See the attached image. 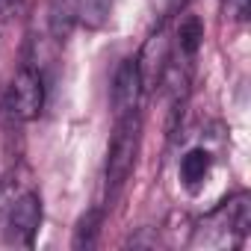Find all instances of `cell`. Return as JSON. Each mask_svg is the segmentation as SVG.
Returning a JSON list of instances; mask_svg holds the SVG:
<instances>
[{
  "instance_id": "cell-1",
  "label": "cell",
  "mask_w": 251,
  "mask_h": 251,
  "mask_svg": "<svg viewBox=\"0 0 251 251\" xmlns=\"http://www.w3.org/2000/svg\"><path fill=\"white\" fill-rule=\"evenodd\" d=\"M136 151H139V112H127L115 118V130L109 139V151H106V192L109 195H115L121 183L130 177Z\"/></svg>"
},
{
  "instance_id": "cell-2",
  "label": "cell",
  "mask_w": 251,
  "mask_h": 251,
  "mask_svg": "<svg viewBox=\"0 0 251 251\" xmlns=\"http://www.w3.org/2000/svg\"><path fill=\"white\" fill-rule=\"evenodd\" d=\"M39 225H42V198L39 192L24 189L18 198H12L6 210V242L33 248Z\"/></svg>"
},
{
  "instance_id": "cell-3",
  "label": "cell",
  "mask_w": 251,
  "mask_h": 251,
  "mask_svg": "<svg viewBox=\"0 0 251 251\" xmlns=\"http://www.w3.org/2000/svg\"><path fill=\"white\" fill-rule=\"evenodd\" d=\"M45 106V83L36 68H21L9 86V112L21 121H33Z\"/></svg>"
},
{
  "instance_id": "cell-4",
  "label": "cell",
  "mask_w": 251,
  "mask_h": 251,
  "mask_svg": "<svg viewBox=\"0 0 251 251\" xmlns=\"http://www.w3.org/2000/svg\"><path fill=\"white\" fill-rule=\"evenodd\" d=\"M139 98H142L139 65H136V56H127V59H121V65L115 68V77H112V109H115V118L127 115V112H136L139 109Z\"/></svg>"
},
{
  "instance_id": "cell-5",
  "label": "cell",
  "mask_w": 251,
  "mask_h": 251,
  "mask_svg": "<svg viewBox=\"0 0 251 251\" xmlns=\"http://www.w3.org/2000/svg\"><path fill=\"white\" fill-rule=\"evenodd\" d=\"M136 65H139V77H142V92H154L163 83L166 68H169V39L163 30H157L145 42L142 53L136 56Z\"/></svg>"
},
{
  "instance_id": "cell-6",
  "label": "cell",
  "mask_w": 251,
  "mask_h": 251,
  "mask_svg": "<svg viewBox=\"0 0 251 251\" xmlns=\"http://www.w3.org/2000/svg\"><path fill=\"white\" fill-rule=\"evenodd\" d=\"M80 21V0H50L48 6V30L56 42H65Z\"/></svg>"
},
{
  "instance_id": "cell-7",
  "label": "cell",
  "mask_w": 251,
  "mask_h": 251,
  "mask_svg": "<svg viewBox=\"0 0 251 251\" xmlns=\"http://www.w3.org/2000/svg\"><path fill=\"white\" fill-rule=\"evenodd\" d=\"M210 169H213V157H210V151H204V148H192V151H186V157L180 160V180H183V186L195 192V189L207 180Z\"/></svg>"
},
{
  "instance_id": "cell-8",
  "label": "cell",
  "mask_w": 251,
  "mask_h": 251,
  "mask_svg": "<svg viewBox=\"0 0 251 251\" xmlns=\"http://www.w3.org/2000/svg\"><path fill=\"white\" fill-rule=\"evenodd\" d=\"M98 233H100V210H89L80 216L77 227H74V239L71 248L77 251H92L98 245Z\"/></svg>"
},
{
  "instance_id": "cell-9",
  "label": "cell",
  "mask_w": 251,
  "mask_h": 251,
  "mask_svg": "<svg viewBox=\"0 0 251 251\" xmlns=\"http://www.w3.org/2000/svg\"><path fill=\"white\" fill-rule=\"evenodd\" d=\"M201 45H204V24L198 15H186L177 27V48L183 56H195Z\"/></svg>"
},
{
  "instance_id": "cell-10",
  "label": "cell",
  "mask_w": 251,
  "mask_h": 251,
  "mask_svg": "<svg viewBox=\"0 0 251 251\" xmlns=\"http://www.w3.org/2000/svg\"><path fill=\"white\" fill-rule=\"evenodd\" d=\"M112 3L115 0H83V6H80V21L92 30L103 27L109 21V12H112Z\"/></svg>"
},
{
  "instance_id": "cell-11",
  "label": "cell",
  "mask_w": 251,
  "mask_h": 251,
  "mask_svg": "<svg viewBox=\"0 0 251 251\" xmlns=\"http://www.w3.org/2000/svg\"><path fill=\"white\" fill-rule=\"evenodd\" d=\"M227 18L233 21H245L248 18V0H227Z\"/></svg>"
}]
</instances>
